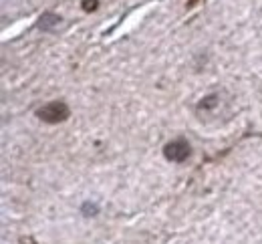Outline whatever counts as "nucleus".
<instances>
[{
	"label": "nucleus",
	"mask_w": 262,
	"mask_h": 244,
	"mask_svg": "<svg viewBox=\"0 0 262 244\" xmlns=\"http://www.w3.org/2000/svg\"><path fill=\"white\" fill-rule=\"evenodd\" d=\"M83 8H85V10H95V8H97V0H85V2H83Z\"/></svg>",
	"instance_id": "nucleus-5"
},
{
	"label": "nucleus",
	"mask_w": 262,
	"mask_h": 244,
	"mask_svg": "<svg viewBox=\"0 0 262 244\" xmlns=\"http://www.w3.org/2000/svg\"><path fill=\"white\" fill-rule=\"evenodd\" d=\"M37 115L44 123H61V121H65V119L71 115V111H69L67 103H63V101H51V103L43 105L41 109H37Z\"/></svg>",
	"instance_id": "nucleus-1"
},
{
	"label": "nucleus",
	"mask_w": 262,
	"mask_h": 244,
	"mask_svg": "<svg viewBox=\"0 0 262 244\" xmlns=\"http://www.w3.org/2000/svg\"><path fill=\"white\" fill-rule=\"evenodd\" d=\"M218 97L216 95H208L206 99H202V103H200V109H212V107H216L218 105Z\"/></svg>",
	"instance_id": "nucleus-4"
},
{
	"label": "nucleus",
	"mask_w": 262,
	"mask_h": 244,
	"mask_svg": "<svg viewBox=\"0 0 262 244\" xmlns=\"http://www.w3.org/2000/svg\"><path fill=\"white\" fill-rule=\"evenodd\" d=\"M59 16L57 14H53V12H46V14H43L41 16V22H39V26L43 28V30H51L53 26H57L59 24Z\"/></svg>",
	"instance_id": "nucleus-3"
},
{
	"label": "nucleus",
	"mask_w": 262,
	"mask_h": 244,
	"mask_svg": "<svg viewBox=\"0 0 262 244\" xmlns=\"http://www.w3.org/2000/svg\"><path fill=\"white\" fill-rule=\"evenodd\" d=\"M22 244H37V242L32 240V238H26V240H22Z\"/></svg>",
	"instance_id": "nucleus-7"
},
{
	"label": "nucleus",
	"mask_w": 262,
	"mask_h": 244,
	"mask_svg": "<svg viewBox=\"0 0 262 244\" xmlns=\"http://www.w3.org/2000/svg\"><path fill=\"white\" fill-rule=\"evenodd\" d=\"M85 212H97V206H91V204H85Z\"/></svg>",
	"instance_id": "nucleus-6"
},
{
	"label": "nucleus",
	"mask_w": 262,
	"mask_h": 244,
	"mask_svg": "<svg viewBox=\"0 0 262 244\" xmlns=\"http://www.w3.org/2000/svg\"><path fill=\"white\" fill-rule=\"evenodd\" d=\"M192 4H196V0H190V6H192Z\"/></svg>",
	"instance_id": "nucleus-8"
},
{
	"label": "nucleus",
	"mask_w": 262,
	"mask_h": 244,
	"mask_svg": "<svg viewBox=\"0 0 262 244\" xmlns=\"http://www.w3.org/2000/svg\"><path fill=\"white\" fill-rule=\"evenodd\" d=\"M163 155L170 161H175V164H182L190 157V143L186 139H174L170 143H166L163 148Z\"/></svg>",
	"instance_id": "nucleus-2"
}]
</instances>
